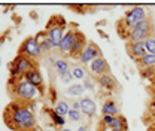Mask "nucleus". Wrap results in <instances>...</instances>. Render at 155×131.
Wrapping results in <instances>:
<instances>
[{
    "instance_id": "7c9ffc66",
    "label": "nucleus",
    "mask_w": 155,
    "mask_h": 131,
    "mask_svg": "<svg viewBox=\"0 0 155 131\" xmlns=\"http://www.w3.org/2000/svg\"><path fill=\"white\" fill-rule=\"evenodd\" d=\"M60 77H61V80H63L64 84H69V82H72V80H73V76H72V72H70V70H69V72H66L64 75H61Z\"/></svg>"
},
{
    "instance_id": "bb28decb",
    "label": "nucleus",
    "mask_w": 155,
    "mask_h": 131,
    "mask_svg": "<svg viewBox=\"0 0 155 131\" xmlns=\"http://www.w3.org/2000/svg\"><path fill=\"white\" fill-rule=\"evenodd\" d=\"M81 110H75V109H70V112L67 115V118L72 121V122H78V121H81Z\"/></svg>"
},
{
    "instance_id": "6e6552de",
    "label": "nucleus",
    "mask_w": 155,
    "mask_h": 131,
    "mask_svg": "<svg viewBox=\"0 0 155 131\" xmlns=\"http://www.w3.org/2000/svg\"><path fill=\"white\" fill-rule=\"evenodd\" d=\"M90 73L93 76H96V77H100V76L110 73L109 63H107L103 57H98L96 60H93V61L90 63Z\"/></svg>"
},
{
    "instance_id": "ddd939ff",
    "label": "nucleus",
    "mask_w": 155,
    "mask_h": 131,
    "mask_svg": "<svg viewBox=\"0 0 155 131\" xmlns=\"http://www.w3.org/2000/svg\"><path fill=\"white\" fill-rule=\"evenodd\" d=\"M79 103H81V112L84 113L85 116H90V118H91V116L96 115L97 106L93 98H90V97H82V98L79 100Z\"/></svg>"
},
{
    "instance_id": "2eb2a0df",
    "label": "nucleus",
    "mask_w": 155,
    "mask_h": 131,
    "mask_svg": "<svg viewBox=\"0 0 155 131\" xmlns=\"http://www.w3.org/2000/svg\"><path fill=\"white\" fill-rule=\"evenodd\" d=\"M101 113L103 115H110V116H116L119 115V107L116 106L114 100H106L101 106Z\"/></svg>"
},
{
    "instance_id": "4468645a",
    "label": "nucleus",
    "mask_w": 155,
    "mask_h": 131,
    "mask_svg": "<svg viewBox=\"0 0 155 131\" xmlns=\"http://www.w3.org/2000/svg\"><path fill=\"white\" fill-rule=\"evenodd\" d=\"M64 30H66V27H54V28H51V30H46V31H48V39H49V42L52 43L54 48H58V46H60L61 40L64 38V33H66Z\"/></svg>"
},
{
    "instance_id": "e433bc0d",
    "label": "nucleus",
    "mask_w": 155,
    "mask_h": 131,
    "mask_svg": "<svg viewBox=\"0 0 155 131\" xmlns=\"http://www.w3.org/2000/svg\"><path fill=\"white\" fill-rule=\"evenodd\" d=\"M151 119H152V121H154V122H155V110H154V112H152V115H151Z\"/></svg>"
},
{
    "instance_id": "1a4fd4ad",
    "label": "nucleus",
    "mask_w": 155,
    "mask_h": 131,
    "mask_svg": "<svg viewBox=\"0 0 155 131\" xmlns=\"http://www.w3.org/2000/svg\"><path fill=\"white\" fill-rule=\"evenodd\" d=\"M127 52L137 63L140 58H143L146 55L145 42H127Z\"/></svg>"
},
{
    "instance_id": "412c9836",
    "label": "nucleus",
    "mask_w": 155,
    "mask_h": 131,
    "mask_svg": "<svg viewBox=\"0 0 155 131\" xmlns=\"http://www.w3.org/2000/svg\"><path fill=\"white\" fill-rule=\"evenodd\" d=\"M70 104L67 103V101H64V100H61V101H58L57 104H55V112L60 115V116H67L69 115V112H70Z\"/></svg>"
},
{
    "instance_id": "0eeeda50",
    "label": "nucleus",
    "mask_w": 155,
    "mask_h": 131,
    "mask_svg": "<svg viewBox=\"0 0 155 131\" xmlns=\"http://www.w3.org/2000/svg\"><path fill=\"white\" fill-rule=\"evenodd\" d=\"M78 38V30H67L64 33V38L61 40L60 46H58V51L61 55H70L72 49H73V45L76 42Z\"/></svg>"
},
{
    "instance_id": "f704fd0d",
    "label": "nucleus",
    "mask_w": 155,
    "mask_h": 131,
    "mask_svg": "<svg viewBox=\"0 0 155 131\" xmlns=\"http://www.w3.org/2000/svg\"><path fill=\"white\" fill-rule=\"evenodd\" d=\"M78 131H87V127H85V125H82V127H79V128H78Z\"/></svg>"
},
{
    "instance_id": "5701e85b",
    "label": "nucleus",
    "mask_w": 155,
    "mask_h": 131,
    "mask_svg": "<svg viewBox=\"0 0 155 131\" xmlns=\"http://www.w3.org/2000/svg\"><path fill=\"white\" fill-rule=\"evenodd\" d=\"M70 72H72L73 79H85V70H84V67H81V66H75Z\"/></svg>"
},
{
    "instance_id": "58836bf2",
    "label": "nucleus",
    "mask_w": 155,
    "mask_h": 131,
    "mask_svg": "<svg viewBox=\"0 0 155 131\" xmlns=\"http://www.w3.org/2000/svg\"><path fill=\"white\" fill-rule=\"evenodd\" d=\"M61 131H72V130H67V128H63Z\"/></svg>"
},
{
    "instance_id": "cd10ccee",
    "label": "nucleus",
    "mask_w": 155,
    "mask_h": 131,
    "mask_svg": "<svg viewBox=\"0 0 155 131\" xmlns=\"http://www.w3.org/2000/svg\"><path fill=\"white\" fill-rule=\"evenodd\" d=\"M114 118H115V116H110V115H103V118H101V124H103V127L109 128V127L112 125V122H114Z\"/></svg>"
},
{
    "instance_id": "20e7f679",
    "label": "nucleus",
    "mask_w": 155,
    "mask_h": 131,
    "mask_svg": "<svg viewBox=\"0 0 155 131\" xmlns=\"http://www.w3.org/2000/svg\"><path fill=\"white\" fill-rule=\"evenodd\" d=\"M149 38H155V24L151 17L137 24L134 28L128 33L127 42H145Z\"/></svg>"
},
{
    "instance_id": "a878e982",
    "label": "nucleus",
    "mask_w": 155,
    "mask_h": 131,
    "mask_svg": "<svg viewBox=\"0 0 155 131\" xmlns=\"http://www.w3.org/2000/svg\"><path fill=\"white\" fill-rule=\"evenodd\" d=\"M40 49H42V54H46V52H51V51L54 49V46H52V43L49 42V39H46V40H43V42L40 43Z\"/></svg>"
},
{
    "instance_id": "72a5a7b5",
    "label": "nucleus",
    "mask_w": 155,
    "mask_h": 131,
    "mask_svg": "<svg viewBox=\"0 0 155 131\" xmlns=\"http://www.w3.org/2000/svg\"><path fill=\"white\" fill-rule=\"evenodd\" d=\"M51 101L55 103L57 101V94H55V90H52V95H51Z\"/></svg>"
},
{
    "instance_id": "39448f33",
    "label": "nucleus",
    "mask_w": 155,
    "mask_h": 131,
    "mask_svg": "<svg viewBox=\"0 0 155 131\" xmlns=\"http://www.w3.org/2000/svg\"><path fill=\"white\" fill-rule=\"evenodd\" d=\"M18 54L36 60V58H39V57L42 55V49H40V45L36 42L35 38H27V39H24V42L21 43V46H19V49H18Z\"/></svg>"
},
{
    "instance_id": "f8f14e48",
    "label": "nucleus",
    "mask_w": 155,
    "mask_h": 131,
    "mask_svg": "<svg viewBox=\"0 0 155 131\" xmlns=\"http://www.w3.org/2000/svg\"><path fill=\"white\" fill-rule=\"evenodd\" d=\"M97 82H98L100 88H103V90H106V91H114V90H116V88L119 87L116 77H114L110 73L97 77Z\"/></svg>"
},
{
    "instance_id": "6ab92c4d",
    "label": "nucleus",
    "mask_w": 155,
    "mask_h": 131,
    "mask_svg": "<svg viewBox=\"0 0 155 131\" xmlns=\"http://www.w3.org/2000/svg\"><path fill=\"white\" fill-rule=\"evenodd\" d=\"M54 69H55V72H57L58 76L64 75L66 72H69V63L64 60V58H58L54 61Z\"/></svg>"
},
{
    "instance_id": "f03ea898",
    "label": "nucleus",
    "mask_w": 155,
    "mask_h": 131,
    "mask_svg": "<svg viewBox=\"0 0 155 131\" xmlns=\"http://www.w3.org/2000/svg\"><path fill=\"white\" fill-rule=\"evenodd\" d=\"M148 18V14H146V9L142 8V6H134L131 8L130 11L125 12L124 18L119 19L118 24H116V30H118V34L121 36V39H128V33L134 28L137 24H140L142 21Z\"/></svg>"
},
{
    "instance_id": "7ed1b4c3",
    "label": "nucleus",
    "mask_w": 155,
    "mask_h": 131,
    "mask_svg": "<svg viewBox=\"0 0 155 131\" xmlns=\"http://www.w3.org/2000/svg\"><path fill=\"white\" fill-rule=\"evenodd\" d=\"M11 91L14 94V97L17 98V101L19 103H28L36 100L39 95H42L39 88H36L35 85H31L30 82H27L25 79H21L15 87L11 88Z\"/></svg>"
},
{
    "instance_id": "9d476101",
    "label": "nucleus",
    "mask_w": 155,
    "mask_h": 131,
    "mask_svg": "<svg viewBox=\"0 0 155 131\" xmlns=\"http://www.w3.org/2000/svg\"><path fill=\"white\" fill-rule=\"evenodd\" d=\"M24 79H25L27 82H30L31 85H35L36 88H39V91L43 95V77H42V73L39 72V69H33V70H30L28 73H25V75H24Z\"/></svg>"
},
{
    "instance_id": "f3484780",
    "label": "nucleus",
    "mask_w": 155,
    "mask_h": 131,
    "mask_svg": "<svg viewBox=\"0 0 155 131\" xmlns=\"http://www.w3.org/2000/svg\"><path fill=\"white\" fill-rule=\"evenodd\" d=\"M66 25H67V22H66V18L63 15H54V17L49 18L45 30H51L54 27H66Z\"/></svg>"
},
{
    "instance_id": "c9c22d12",
    "label": "nucleus",
    "mask_w": 155,
    "mask_h": 131,
    "mask_svg": "<svg viewBox=\"0 0 155 131\" xmlns=\"http://www.w3.org/2000/svg\"><path fill=\"white\" fill-rule=\"evenodd\" d=\"M30 131H43L40 127H36V128H33V130H30Z\"/></svg>"
},
{
    "instance_id": "4be33fe9",
    "label": "nucleus",
    "mask_w": 155,
    "mask_h": 131,
    "mask_svg": "<svg viewBox=\"0 0 155 131\" xmlns=\"http://www.w3.org/2000/svg\"><path fill=\"white\" fill-rule=\"evenodd\" d=\"M84 93H85V87H84L82 84H73V85H72V87H69V88H67V91H66V94H67V95H70V97L82 95Z\"/></svg>"
},
{
    "instance_id": "473e14b6",
    "label": "nucleus",
    "mask_w": 155,
    "mask_h": 131,
    "mask_svg": "<svg viewBox=\"0 0 155 131\" xmlns=\"http://www.w3.org/2000/svg\"><path fill=\"white\" fill-rule=\"evenodd\" d=\"M72 109L81 110V103H79V101H73V103H72Z\"/></svg>"
},
{
    "instance_id": "a211bd4d",
    "label": "nucleus",
    "mask_w": 155,
    "mask_h": 131,
    "mask_svg": "<svg viewBox=\"0 0 155 131\" xmlns=\"http://www.w3.org/2000/svg\"><path fill=\"white\" fill-rule=\"evenodd\" d=\"M140 69H149V67H155V55L152 54H146L143 58H140L137 61Z\"/></svg>"
},
{
    "instance_id": "b1692460",
    "label": "nucleus",
    "mask_w": 155,
    "mask_h": 131,
    "mask_svg": "<svg viewBox=\"0 0 155 131\" xmlns=\"http://www.w3.org/2000/svg\"><path fill=\"white\" fill-rule=\"evenodd\" d=\"M145 49H146V54L155 55V38H149L148 40H145Z\"/></svg>"
},
{
    "instance_id": "f257e3e1",
    "label": "nucleus",
    "mask_w": 155,
    "mask_h": 131,
    "mask_svg": "<svg viewBox=\"0 0 155 131\" xmlns=\"http://www.w3.org/2000/svg\"><path fill=\"white\" fill-rule=\"evenodd\" d=\"M5 124L14 131H30L38 127L36 118L28 107H24L19 101L11 103L5 109Z\"/></svg>"
},
{
    "instance_id": "4c0bfd02",
    "label": "nucleus",
    "mask_w": 155,
    "mask_h": 131,
    "mask_svg": "<svg viewBox=\"0 0 155 131\" xmlns=\"http://www.w3.org/2000/svg\"><path fill=\"white\" fill-rule=\"evenodd\" d=\"M152 109H154V110H155V100H154V101H152Z\"/></svg>"
},
{
    "instance_id": "c756f323",
    "label": "nucleus",
    "mask_w": 155,
    "mask_h": 131,
    "mask_svg": "<svg viewBox=\"0 0 155 131\" xmlns=\"http://www.w3.org/2000/svg\"><path fill=\"white\" fill-rule=\"evenodd\" d=\"M67 8H70V9H75L73 12H79V14H85V8L87 6H84V5H67Z\"/></svg>"
},
{
    "instance_id": "9b49d317",
    "label": "nucleus",
    "mask_w": 155,
    "mask_h": 131,
    "mask_svg": "<svg viewBox=\"0 0 155 131\" xmlns=\"http://www.w3.org/2000/svg\"><path fill=\"white\" fill-rule=\"evenodd\" d=\"M88 45V40L85 38V34L82 33V31H79L78 30V38H76V42H75V45H73V49H72V52H70V55L72 58H79L81 54L84 52V49H85V46Z\"/></svg>"
},
{
    "instance_id": "423d86ee",
    "label": "nucleus",
    "mask_w": 155,
    "mask_h": 131,
    "mask_svg": "<svg viewBox=\"0 0 155 131\" xmlns=\"http://www.w3.org/2000/svg\"><path fill=\"white\" fill-rule=\"evenodd\" d=\"M98 57H103V54H101L100 48L97 46V43L96 42H88V45L85 46L84 52L81 54V57L78 60H79L81 64H90L93 60H96Z\"/></svg>"
},
{
    "instance_id": "2f4dec72",
    "label": "nucleus",
    "mask_w": 155,
    "mask_h": 131,
    "mask_svg": "<svg viewBox=\"0 0 155 131\" xmlns=\"http://www.w3.org/2000/svg\"><path fill=\"white\" fill-rule=\"evenodd\" d=\"M85 90H93L94 88V84H93V79L91 77H85V84H84Z\"/></svg>"
},
{
    "instance_id": "dca6fc26",
    "label": "nucleus",
    "mask_w": 155,
    "mask_h": 131,
    "mask_svg": "<svg viewBox=\"0 0 155 131\" xmlns=\"http://www.w3.org/2000/svg\"><path fill=\"white\" fill-rule=\"evenodd\" d=\"M109 128H112V130H121V131H128V124H127V119H125V116L124 115H116L115 118H114V122H112V125L109 127Z\"/></svg>"
},
{
    "instance_id": "c85d7f7f",
    "label": "nucleus",
    "mask_w": 155,
    "mask_h": 131,
    "mask_svg": "<svg viewBox=\"0 0 155 131\" xmlns=\"http://www.w3.org/2000/svg\"><path fill=\"white\" fill-rule=\"evenodd\" d=\"M35 39H36V42H38L39 45H40L43 40H46V39H48V31H46V30H42V31H39L38 34L35 36Z\"/></svg>"
},
{
    "instance_id": "aec40b11",
    "label": "nucleus",
    "mask_w": 155,
    "mask_h": 131,
    "mask_svg": "<svg viewBox=\"0 0 155 131\" xmlns=\"http://www.w3.org/2000/svg\"><path fill=\"white\" fill-rule=\"evenodd\" d=\"M45 113H48V115H49V118L52 119V122H54L57 127H63V125L66 124V119H64L63 116H60L55 110H52V109H48V107H46V109H45Z\"/></svg>"
},
{
    "instance_id": "393cba45",
    "label": "nucleus",
    "mask_w": 155,
    "mask_h": 131,
    "mask_svg": "<svg viewBox=\"0 0 155 131\" xmlns=\"http://www.w3.org/2000/svg\"><path fill=\"white\" fill-rule=\"evenodd\" d=\"M140 75L145 79L154 80L155 79V67H149V69H140Z\"/></svg>"
}]
</instances>
